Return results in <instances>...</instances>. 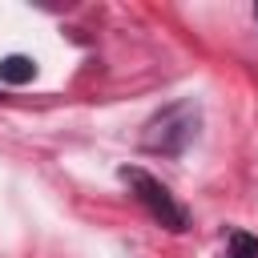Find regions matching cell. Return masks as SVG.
Returning a JSON list of instances; mask_svg holds the SVG:
<instances>
[{
	"label": "cell",
	"instance_id": "6da1fadb",
	"mask_svg": "<svg viewBox=\"0 0 258 258\" xmlns=\"http://www.w3.org/2000/svg\"><path fill=\"white\" fill-rule=\"evenodd\" d=\"M194 133H198V109H194V101H173V105H165L161 113H153L145 121L141 145L149 153L173 157V153H181L194 141Z\"/></svg>",
	"mask_w": 258,
	"mask_h": 258
},
{
	"label": "cell",
	"instance_id": "7a4b0ae2",
	"mask_svg": "<svg viewBox=\"0 0 258 258\" xmlns=\"http://www.w3.org/2000/svg\"><path fill=\"white\" fill-rule=\"evenodd\" d=\"M121 181L133 189V198L149 210V218L153 222H161L165 230H185V210L177 206V198L169 194V185H161L157 177H149L145 169H137V165H125L121 169Z\"/></svg>",
	"mask_w": 258,
	"mask_h": 258
},
{
	"label": "cell",
	"instance_id": "3957f363",
	"mask_svg": "<svg viewBox=\"0 0 258 258\" xmlns=\"http://www.w3.org/2000/svg\"><path fill=\"white\" fill-rule=\"evenodd\" d=\"M32 77H36V60H32V56H4V60H0V81L24 85V81H32Z\"/></svg>",
	"mask_w": 258,
	"mask_h": 258
},
{
	"label": "cell",
	"instance_id": "277c9868",
	"mask_svg": "<svg viewBox=\"0 0 258 258\" xmlns=\"http://www.w3.org/2000/svg\"><path fill=\"white\" fill-rule=\"evenodd\" d=\"M226 258H258V238L246 230H234L226 238Z\"/></svg>",
	"mask_w": 258,
	"mask_h": 258
},
{
	"label": "cell",
	"instance_id": "5b68a950",
	"mask_svg": "<svg viewBox=\"0 0 258 258\" xmlns=\"http://www.w3.org/2000/svg\"><path fill=\"white\" fill-rule=\"evenodd\" d=\"M254 16H258V8H254Z\"/></svg>",
	"mask_w": 258,
	"mask_h": 258
}]
</instances>
